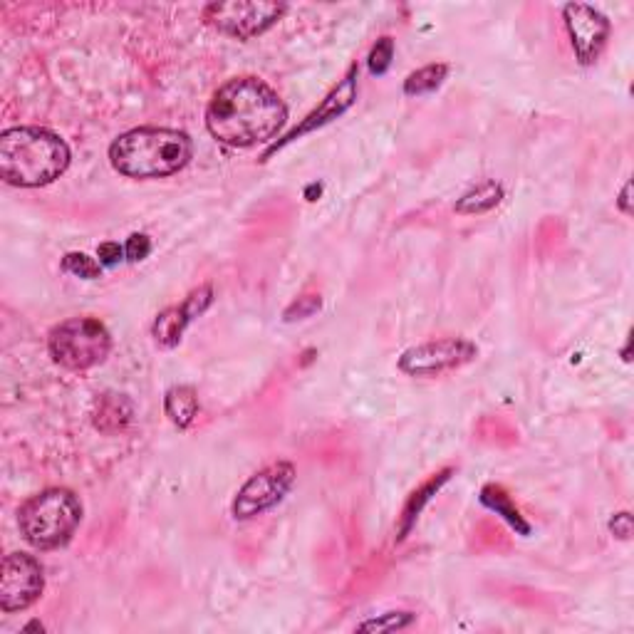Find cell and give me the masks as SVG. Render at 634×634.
I'll return each mask as SVG.
<instances>
[{"label": "cell", "instance_id": "ac0fdd59", "mask_svg": "<svg viewBox=\"0 0 634 634\" xmlns=\"http://www.w3.org/2000/svg\"><path fill=\"white\" fill-rule=\"evenodd\" d=\"M127 407V402H124L122 397H107L100 402V412H97V419H95V426L102 431H117L122 429L124 424L129 422V417H132V409H124Z\"/></svg>", "mask_w": 634, "mask_h": 634}, {"label": "cell", "instance_id": "9c48e42d", "mask_svg": "<svg viewBox=\"0 0 634 634\" xmlns=\"http://www.w3.org/2000/svg\"><path fill=\"white\" fill-rule=\"evenodd\" d=\"M45 590L43 565L25 553H10L0 568V610L23 612L40 600Z\"/></svg>", "mask_w": 634, "mask_h": 634}, {"label": "cell", "instance_id": "277c9868", "mask_svg": "<svg viewBox=\"0 0 634 634\" xmlns=\"http://www.w3.org/2000/svg\"><path fill=\"white\" fill-rule=\"evenodd\" d=\"M82 523V501L70 488H45L20 506L18 526L25 543L35 550L67 545Z\"/></svg>", "mask_w": 634, "mask_h": 634}, {"label": "cell", "instance_id": "e0dca14e", "mask_svg": "<svg viewBox=\"0 0 634 634\" xmlns=\"http://www.w3.org/2000/svg\"><path fill=\"white\" fill-rule=\"evenodd\" d=\"M449 75V65L444 62H434V65H426L422 70L412 72V75L404 80V95L407 97H422L431 95L434 90H439L441 82Z\"/></svg>", "mask_w": 634, "mask_h": 634}, {"label": "cell", "instance_id": "ffe728a7", "mask_svg": "<svg viewBox=\"0 0 634 634\" xmlns=\"http://www.w3.org/2000/svg\"><path fill=\"white\" fill-rule=\"evenodd\" d=\"M414 622V612H384V615L374 617V620L362 622L357 630L360 632H397L404 630Z\"/></svg>", "mask_w": 634, "mask_h": 634}, {"label": "cell", "instance_id": "ba28073f", "mask_svg": "<svg viewBox=\"0 0 634 634\" xmlns=\"http://www.w3.org/2000/svg\"><path fill=\"white\" fill-rule=\"evenodd\" d=\"M478 357V347L464 337H444L414 345L399 357V370L409 377H439V374L461 370Z\"/></svg>", "mask_w": 634, "mask_h": 634}, {"label": "cell", "instance_id": "3957f363", "mask_svg": "<svg viewBox=\"0 0 634 634\" xmlns=\"http://www.w3.org/2000/svg\"><path fill=\"white\" fill-rule=\"evenodd\" d=\"M194 157L186 132L166 127H137L119 134L109 147V164L129 179H164L179 174Z\"/></svg>", "mask_w": 634, "mask_h": 634}, {"label": "cell", "instance_id": "44dd1931", "mask_svg": "<svg viewBox=\"0 0 634 634\" xmlns=\"http://www.w3.org/2000/svg\"><path fill=\"white\" fill-rule=\"evenodd\" d=\"M394 60V40L392 38H379L377 45L372 48L370 57H367V67H370V75L382 77L384 72L392 67Z\"/></svg>", "mask_w": 634, "mask_h": 634}, {"label": "cell", "instance_id": "7c38bea8", "mask_svg": "<svg viewBox=\"0 0 634 634\" xmlns=\"http://www.w3.org/2000/svg\"><path fill=\"white\" fill-rule=\"evenodd\" d=\"M213 303V288L211 285H201V288L191 290L189 298L181 305H171L164 313L157 315L152 325V337L161 347H176L184 337L186 327L209 310Z\"/></svg>", "mask_w": 634, "mask_h": 634}, {"label": "cell", "instance_id": "5b68a950", "mask_svg": "<svg viewBox=\"0 0 634 634\" xmlns=\"http://www.w3.org/2000/svg\"><path fill=\"white\" fill-rule=\"evenodd\" d=\"M48 350L55 365L85 372L107 360L112 352V335L97 317H70L50 330Z\"/></svg>", "mask_w": 634, "mask_h": 634}, {"label": "cell", "instance_id": "d4e9b609", "mask_svg": "<svg viewBox=\"0 0 634 634\" xmlns=\"http://www.w3.org/2000/svg\"><path fill=\"white\" fill-rule=\"evenodd\" d=\"M610 530L612 535H617L620 540H627L632 535V516L627 511L617 513L615 518L610 521Z\"/></svg>", "mask_w": 634, "mask_h": 634}, {"label": "cell", "instance_id": "7402d4cb", "mask_svg": "<svg viewBox=\"0 0 634 634\" xmlns=\"http://www.w3.org/2000/svg\"><path fill=\"white\" fill-rule=\"evenodd\" d=\"M322 308L320 295H305V298H298L288 310H285L283 317L285 322H295V320H305V317L315 315L317 310Z\"/></svg>", "mask_w": 634, "mask_h": 634}, {"label": "cell", "instance_id": "30bf717a", "mask_svg": "<svg viewBox=\"0 0 634 634\" xmlns=\"http://www.w3.org/2000/svg\"><path fill=\"white\" fill-rule=\"evenodd\" d=\"M563 23L580 65H595L610 38V20L592 5L568 3L563 5Z\"/></svg>", "mask_w": 634, "mask_h": 634}, {"label": "cell", "instance_id": "8fae6325", "mask_svg": "<svg viewBox=\"0 0 634 634\" xmlns=\"http://www.w3.org/2000/svg\"><path fill=\"white\" fill-rule=\"evenodd\" d=\"M355 100H357V67H350V72L345 75V80H342L340 85H337L335 90H332L330 95H327L325 100L320 102V107H317L315 112H310L308 117H305L303 122H300V127H295L293 132L285 134V137L280 139V142H275L273 147H270L268 152H265V159H268L270 154L278 152V149H283L285 144H290V142H295V139H300L303 134L315 132V129H320V127H325V124H330L332 119L342 117V114H345L347 109L355 105Z\"/></svg>", "mask_w": 634, "mask_h": 634}, {"label": "cell", "instance_id": "603a6c76", "mask_svg": "<svg viewBox=\"0 0 634 634\" xmlns=\"http://www.w3.org/2000/svg\"><path fill=\"white\" fill-rule=\"evenodd\" d=\"M149 253H152V238H149L147 233H132V236L127 238V246H124V256H127V261L139 263L144 261Z\"/></svg>", "mask_w": 634, "mask_h": 634}, {"label": "cell", "instance_id": "4fadbf2b", "mask_svg": "<svg viewBox=\"0 0 634 634\" xmlns=\"http://www.w3.org/2000/svg\"><path fill=\"white\" fill-rule=\"evenodd\" d=\"M451 474H454V471L444 469L441 474H436L434 478H429V481H426L424 486L419 488V491H414L412 496H409L407 506H404V511H402V518H399L397 540H404L409 533H412V528L417 526V521H419V513H422L426 503H429L431 498H434L436 493L441 491V486H444V483L449 481Z\"/></svg>", "mask_w": 634, "mask_h": 634}, {"label": "cell", "instance_id": "52a82bcc", "mask_svg": "<svg viewBox=\"0 0 634 634\" xmlns=\"http://www.w3.org/2000/svg\"><path fill=\"white\" fill-rule=\"evenodd\" d=\"M295 483V466L288 461H275L248 478L233 498L231 513L236 521H251L278 506Z\"/></svg>", "mask_w": 634, "mask_h": 634}, {"label": "cell", "instance_id": "8992f818", "mask_svg": "<svg viewBox=\"0 0 634 634\" xmlns=\"http://www.w3.org/2000/svg\"><path fill=\"white\" fill-rule=\"evenodd\" d=\"M288 13L285 3L270 0H231V3H211L204 8V20L218 33L236 40H251L273 28Z\"/></svg>", "mask_w": 634, "mask_h": 634}, {"label": "cell", "instance_id": "7a4b0ae2", "mask_svg": "<svg viewBox=\"0 0 634 634\" xmlns=\"http://www.w3.org/2000/svg\"><path fill=\"white\" fill-rule=\"evenodd\" d=\"M70 147L45 127H13L0 134V176L18 189H40L70 166Z\"/></svg>", "mask_w": 634, "mask_h": 634}, {"label": "cell", "instance_id": "484cf974", "mask_svg": "<svg viewBox=\"0 0 634 634\" xmlns=\"http://www.w3.org/2000/svg\"><path fill=\"white\" fill-rule=\"evenodd\" d=\"M630 191H632V184H630V181H627V184L622 186L620 199H617V206H620V211L625 213V216H630V213H632V206H630Z\"/></svg>", "mask_w": 634, "mask_h": 634}, {"label": "cell", "instance_id": "6da1fadb", "mask_svg": "<svg viewBox=\"0 0 634 634\" xmlns=\"http://www.w3.org/2000/svg\"><path fill=\"white\" fill-rule=\"evenodd\" d=\"M285 119V102L258 77H233L213 92L206 107V129L211 137L233 149L270 142L283 129Z\"/></svg>", "mask_w": 634, "mask_h": 634}, {"label": "cell", "instance_id": "d6986e66", "mask_svg": "<svg viewBox=\"0 0 634 634\" xmlns=\"http://www.w3.org/2000/svg\"><path fill=\"white\" fill-rule=\"evenodd\" d=\"M62 270L82 280H97L102 275V263L87 253H67L62 258Z\"/></svg>", "mask_w": 634, "mask_h": 634}, {"label": "cell", "instance_id": "cb8c5ba5", "mask_svg": "<svg viewBox=\"0 0 634 634\" xmlns=\"http://www.w3.org/2000/svg\"><path fill=\"white\" fill-rule=\"evenodd\" d=\"M97 258L102 265H117L124 258V248L117 241H107L97 248Z\"/></svg>", "mask_w": 634, "mask_h": 634}, {"label": "cell", "instance_id": "5bb4252c", "mask_svg": "<svg viewBox=\"0 0 634 634\" xmlns=\"http://www.w3.org/2000/svg\"><path fill=\"white\" fill-rule=\"evenodd\" d=\"M164 412L169 422L179 429H189L199 417V394L189 384H176L164 394Z\"/></svg>", "mask_w": 634, "mask_h": 634}, {"label": "cell", "instance_id": "9a60e30c", "mask_svg": "<svg viewBox=\"0 0 634 634\" xmlns=\"http://www.w3.org/2000/svg\"><path fill=\"white\" fill-rule=\"evenodd\" d=\"M503 201V186L498 181H483L476 189L466 191L459 201H456V213L464 216H478V213H488L496 209Z\"/></svg>", "mask_w": 634, "mask_h": 634}, {"label": "cell", "instance_id": "2e32d148", "mask_svg": "<svg viewBox=\"0 0 634 634\" xmlns=\"http://www.w3.org/2000/svg\"><path fill=\"white\" fill-rule=\"evenodd\" d=\"M481 503L486 508H491L496 516H501L503 521L508 523L516 533L521 535H528L530 533V526L526 523V518L521 516V511L516 508V503L511 501V496H508L506 491H503L501 486H486L481 491Z\"/></svg>", "mask_w": 634, "mask_h": 634}]
</instances>
